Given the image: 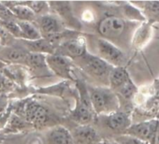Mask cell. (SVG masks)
I'll use <instances>...</instances> for the list:
<instances>
[{
  "instance_id": "1",
  "label": "cell",
  "mask_w": 159,
  "mask_h": 144,
  "mask_svg": "<svg viewBox=\"0 0 159 144\" xmlns=\"http://www.w3.org/2000/svg\"><path fill=\"white\" fill-rule=\"evenodd\" d=\"M15 112L37 128L46 126L52 119L49 110L34 100H25L19 103L15 107Z\"/></svg>"
},
{
  "instance_id": "2",
  "label": "cell",
  "mask_w": 159,
  "mask_h": 144,
  "mask_svg": "<svg viewBox=\"0 0 159 144\" xmlns=\"http://www.w3.org/2000/svg\"><path fill=\"white\" fill-rule=\"evenodd\" d=\"M90 96L92 110L98 114H111L118 108V99L115 94L101 87H87Z\"/></svg>"
},
{
  "instance_id": "3",
  "label": "cell",
  "mask_w": 159,
  "mask_h": 144,
  "mask_svg": "<svg viewBox=\"0 0 159 144\" xmlns=\"http://www.w3.org/2000/svg\"><path fill=\"white\" fill-rule=\"evenodd\" d=\"M98 57L111 65V66H122L125 63V53L115 45L105 38H98L96 41Z\"/></svg>"
},
{
  "instance_id": "4",
  "label": "cell",
  "mask_w": 159,
  "mask_h": 144,
  "mask_svg": "<svg viewBox=\"0 0 159 144\" xmlns=\"http://www.w3.org/2000/svg\"><path fill=\"white\" fill-rule=\"evenodd\" d=\"M81 59L84 63L86 71L89 72L90 74L100 79L106 77L109 78L110 72L113 66H111V65H109L99 57L93 54H89L87 52Z\"/></svg>"
},
{
  "instance_id": "5",
  "label": "cell",
  "mask_w": 159,
  "mask_h": 144,
  "mask_svg": "<svg viewBox=\"0 0 159 144\" xmlns=\"http://www.w3.org/2000/svg\"><path fill=\"white\" fill-rule=\"evenodd\" d=\"M85 41L78 37L63 41L55 50L56 54L69 58H82L86 53Z\"/></svg>"
},
{
  "instance_id": "6",
  "label": "cell",
  "mask_w": 159,
  "mask_h": 144,
  "mask_svg": "<svg viewBox=\"0 0 159 144\" xmlns=\"http://www.w3.org/2000/svg\"><path fill=\"white\" fill-rule=\"evenodd\" d=\"M125 27L124 20L118 17L110 16L102 19L98 26V33L105 38L112 39L120 37Z\"/></svg>"
},
{
  "instance_id": "7",
  "label": "cell",
  "mask_w": 159,
  "mask_h": 144,
  "mask_svg": "<svg viewBox=\"0 0 159 144\" xmlns=\"http://www.w3.org/2000/svg\"><path fill=\"white\" fill-rule=\"evenodd\" d=\"M46 64L57 76L72 80V65L67 57L56 53L48 54L46 55Z\"/></svg>"
},
{
  "instance_id": "8",
  "label": "cell",
  "mask_w": 159,
  "mask_h": 144,
  "mask_svg": "<svg viewBox=\"0 0 159 144\" xmlns=\"http://www.w3.org/2000/svg\"><path fill=\"white\" fill-rule=\"evenodd\" d=\"M74 144H99L101 137L91 125H78L70 131Z\"/></svg>"
},
{
  "instance_id": "9",
  "label": "cell",
  "mask_w": 159,
  "mask_h": 144,
  "mask_svg": "<svg viewBox=\"0 0 159 144\" xmlns=\"http://www.w3.org/2000/svg\"><path fill=\"white\" fill-rule=\"evenodd\" d=\"M39 30L42 38H50L64 32V25L56 16L45 14L39 21Z\"/></svg>"
},
{
  "instance_id": "10",
  "label": "cell",
  "mask_w": 159,
  "mask_h": 144,
  "mask_svg": "<svg viewBox=\"0 0 159 144\" xmlns=\"http://www.w3.org/2000/svg\"><path fill=\"white\" fill-rule=\"evenodd\" d=\"M156 127H157L156 121L140 123V124L129 126L125 130V135L137 137L142 141L147 142V140H149L154 135Z\"/></svg>"
},
{
  "instance_id": "11",
  "label": "cell",
  "mask_w": 159,
  "mask_h": 144,
  "mask_svg": "<svg viewBox=\"0 0 159 144\" xmlns=\"http://www.w3.org/2000/svg\"><path fill=\"white\" fill-rule=\"evenodd\" d=\"M47 144H74L70 131L62 125H56L50 129L46 136Z\"/></svg>"
},
{
  "instance_id": "12",
  "label": "cell",
  "mask_w": 159,
  "mask_h": 144,
  "mask_svg": "<svg viewBox=\"0 0 159 144\" xmlns=\"http://www.w3.org/2000/svg\"><path fill=\"white\" fill-rule=\"evenodd\" d=\"M24 44L25 45V49L30 52L42 53L45 55L53 54L55 52L56 47L47 38H41L37 40H25L23 39Z\"/></svg>"
},
{
  "instance_id": "13",
  "label": "cell",
  "mask_w": 159,
  "mask_h": 144,
  "mask_svg": "<svg viewBox=\"0 0 159 144\" xmlns=\"http://www.w3.org/2000/svg\"><path fill=\"white\" fill-rule=\"evenodd\" d=\"M106 124L113 131H123L129 127L130 120L125 113L115 111L108 115Z\"/></svg>"
},
{
  "instance_id": "14",
  "label": "cell",
  "mask_w": 159,
  "mask_h": 144,
  "mask_svg": "<svg viewBox=\"0 0 159 144\" xmlns=\"http://www.w3.org/2000/svg\"><path fill=\"white\" fill-rule=\"evenodd\" d=\"M129 80L130 78L128 76V73L123 66H115L111 68L109 75V82L112 90L117 91Z\"/></svg>"
},
{
  "instance_id": "15",
  "label": "cell",
  "mask_w": 159,
  "mask_h": 144,
  "mask_svg": "<svg viewBox=\"0 0 159 144\" xmlns=\"http://www.w3.org/2000/svg\"><path fill=\"white\" fill-rule=\"evenodd\" d=\"M25 65L29 66L30 69H32L34 72H45L49 70V67L46 64V55L42 53H37V52H29Z\"/></svg>"
},
{
  "instance_id": "16",
  "label": "cell",
  "mask_w": 159,
  "mask_h": 144,
  "mask_svg": "<svg viewBox=\"0 0 159 144\" xmlns=\"http://www.w3.org/2000/svg\"><path fill=\"white\" fill-rule=\"evenodd\" d=\"M93 117H94L93 110L84 107L81 103L78 104V106L71 113V118L76 123H78V125L89 124V123L92 122Z\"/></svg>"
},
{
  "instance_id": "17",
  "label": "cell",
  "mask_w": 159,
  "mask_h": 144,
  "mask_svg": "<svg viewBox=\"0 0 159 144\" xmlns=\"http://www.w3.org/2000/svg\"><path fill=\"white\" fill-rule=\"evenodd\" d=\"M29 52H28L26 49L20 48V47L6 48L2 52L5 59L11 61L13 63H21V64H25Z\"/></svg>"
},
{
  "instance_id": "18",
  "label": "cell",
  "mask_w": 159,
  "mask_h": 144,
  "mask_svg": "<svg viewBox=\"0 0 159 144\" xmlns=\"http://www.w3.org/2000/svg\"><path fill=\"white\" fill-rule=\"evenodd\" d=\"M17 23L21 29V32L23 35V39L37 40V39H39L42 38L39 28L35 25H33L31 22H25V21L17 20Z\"/></svg>"
},
{
  "instance_id": "19",
  "label": "cell",
  "mask_w": 159,
  "mask_h": 144,
  "mask_svg": "<svg viewBox=\"0 0 159 144\" xmlns=\"http://www.w3.org/2000/svg\"><path fill=\"white\" fill-rule=\"evenodd\" d=\"M18 21L31 22L35 19V13L26 4H16L10 8Z\"/></svg>"
},
{
  "instance_id": "20",
  "label": "cell",
  "mask_w": 159,
  "mask_h": 144,
  "mask_svg": "<svg viewBox=\"0 0 159 144\" xmlns=\"http://www.w3.org/2000/svg\"><path fill=\"white\" fill-rule=\"evenodd\" d=\"M52 5L56 10L58 14L66 22H67L68 24H71L73 21L77 22V20L72 15V11H71L69 3H66V2H54V3H52Z\"/></svg>"
},
{
  "instance_id": "21",
  "label": "cell",
  "mask_w": 159,
  "mask_h": 144,
  "mask_svg": "<svg viewBox=\"0 0 159 144\" xmlns=\"http://www.w3.org/2000/svg\"><path fill=\"white\" fill-rule=\"evenodd\" d=\"M0 25H1V26L6 30V32H9L10 34L13 35L14 37L23 39V35H22L21 29L19 27V25L17 23V20L0 21Z\"/></svg>"
},
{
  "instance_id": "22",
  "label": "cell",
  "mask_w": 159,
  "mask_h": 144,
  "mask_svg": "<svg viewBox=\"0 0 159 144\" xmlns=\"http://www.w3.org/2000/svg\"><path fill=\"white\" fill-rule=\"evenodd\" d=\"M117 91L122 97H124L125 98H130L137 92V88L134 85V83H132V81L129 80L125 84H124L122 87H120Z\"/></svg>"
},
{
  "instance_id": "23",
  "label": "cell",
  "mask_w": 159,
  "mask_h": 144,
  "mask_svg": "<svg viewBox=\"0 0 159 144\" xmlns=\"http://www.w3.org/2000/svg\"><path fill=\"white\" fill-rule=\"evenodd\" d=\"M26 5L31 9V11L35 14H41L47 11L46 9L48 8V4L43 1H31L27 2Z\"/></svg>"
},
{
  "instance_id": "24",
  "label": "cell",
  "mask_w": 159,
  "mask_h": 144,
  "mask_svg": "<svg viewBox=\"0 0 159 144\" xmlns=\"http://www.w3.org/2000/svg\"><path fill=\"white\" fill-rule=\"evenodd\" d=\"M115 141L118 144H148L145 141H142L137 137H131L128 135L121 136V137H117Z\"/></svg>"
},
{
  "instance_id": "25",
  "label": "cell",
  "mask_w": 159,
  "mask_h": 144,
  "mask_svg": "<svg viewBox=\"0 0 159 144\" xmlns=\"http://www.w3.org/2000/svg\"><path fill=\"white\" fill-rule=\"evenodd\" d=\"M0 19L1 21H12L17 20L14 14L11 12L9 7L4 4H0Z\"/></svg>"
},
{
  "instance_id": "26",
  "label": "cell",
  "mask_w": 159,
  "mask_h": 144,
  "mask_svg": "<svg viewBox=\"0 0 159 144\" xmlns=\"http://www.w3.org/2000/svg\"><path fill=\"white\" fill-rule=\"evenodd\" d=\"M146 11L153 17L159 18V2H148L146 5Z\"/></svg>"
},
{
  "instance_id": "27",
  "label": "cell",
  "mask_w": 159,
  "mask_h": 144,
  "mask_svg": "<svg viewBox=\"0 0 159 144\" xmlns=\"http://www.w3.org/2000/svg\"><path fill=\"white\" fill-rule=\"evenodd\" d=\"M8 104H9L8 97L5 95H0V114L5 111V110L8 107Z\"/></svg>"
},
{
  "instance_id": "28",
  "label": "cell",
  "mask_w": 159,
  "mask_h": 144,
  "mask_svg": "<svg viewBox=\"0 0 159 144\" xmlns=\"http://www.w3.org/2000/svg\"><path fill=\"white\" fill-rule=\"evenodd\" d=\"M139 32V33L138 34V38H138V40H139V42H141V41L146 39V37H147L148 32H149L148 27L147 26H143V27H141V29Z\"/></svg>"
},
{
  "instance_id": "29",
  "label": "cell",
  "mask_w": 159,
  "mask_h": 144,
  "mask_svg": "<svg viewBox=\"0 0 159 144\" xmlns=\"http://www.w3.org/2000/svg\"><path fill=\"white\" fill-rule=\"evenodd\" d=\"M99 144H118L116 141H114V142H111V141H101Z\"/></svg>"
}]
</instances>
